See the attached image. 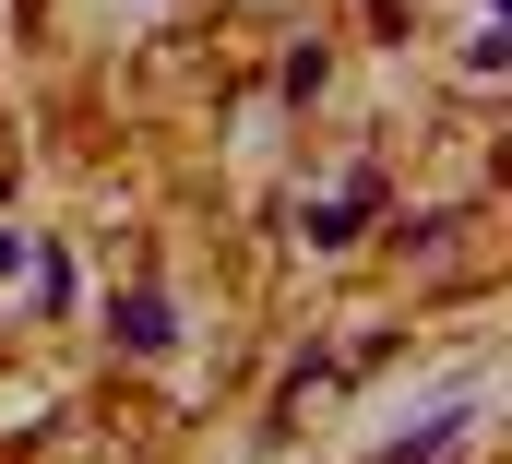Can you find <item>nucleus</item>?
<instances>
[{"mask_svg":"<svg viewBox=\"0 0 512 464\" xmlns=\"http://www.w3.org/2000/svg\"><path fill=\"white\" fill-rule=\"evenodd\" d=\"M108 334H120L131 357H155V346H167V298H155V286H143V298H120V310H108Z\"/></svg>","mask_w":512,"mask_h":464,"instance_id":"f257e3e1","label":"nucleus"}]
</instances>
